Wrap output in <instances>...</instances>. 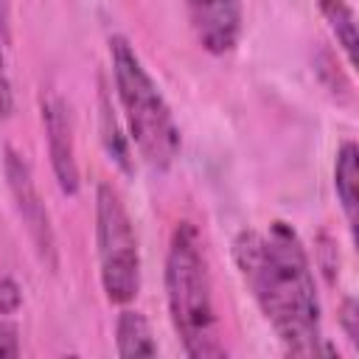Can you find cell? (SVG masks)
Wrapping results in <instances>:
<instances>
[{
	"label": "cell",
	"instance_id": "1",
	"mask_svg": "<svg viewBox=\"0 0 359 359\" xmlns=\"http://www.w3.org/2000/svg\"><path fill=\"white\" fill-rule=\"evenodd\" d=\"M233 258L261 314L289 353H334V348L323 345L320 297L306 247L286 222L238 233Z\"/></svg>",
	"mask_w": 359,
	"mask_h": 359
},
{
	"label": "cell",
	"instance_id": "2",
	"mask_svg": "<svg viewBox=\"0 0 359 359\" xmlns=\"http://www.w3.org/2000/svg\"><path fill=\"white\" fill-rule=\"evenodd\" d=\"M165 303L177 339L191 359H219L227 348L219 339L213 286L202 236L191 222H177L165 255Z\"/></svg>",
	"mask_w": 359,
	"mask_h": 359
},
{
	"label": "cell",
	"instance_id": "3",
	"mask_svg": "<svg viewBox=\"0 0 359 359\" xmlns=\"http://www.w3.org/2000/svg\"><path fill=\"white\" fill-rule=\"evenodd\" d=\"M109 62L132 143L137 146L149 168H171L180 154V129L157 81L149 76L129 39L121 34L109 36Z\"/></svg>",
	"mask_w": 359,
	"mask_h": 359
},
{
	"label": "cell",
	"instance_id": "4",
	"mask_svg": "<svg viewBox=\"0 0 359 359\" xmlns=\"http://www.w3.org/2000/svg\"><path fill=\"white\" fill-rule=\"evenodd\" d=\"M95 244L107 300L115 306L132 303L140 289V250L129 210L109 182L95 191Z\"/></svg>",
	"mask_w": 359,
	"mask_h": 359
},
{
	"label": "cell",
	"instance_id": "5",
	"mask_svg": "<svg viewBox=\"0 0 359 359\" xmlns=\"http://www.w3.org/2000/svg\"><path fill=\"white\" fill-rule=\"evenodd\" d=\"M3 171H6V182H8V191H11V199H14V208L28 230V238L36 250V255L50 266L56 269V238H53V227H50V216H48V208L36 191V182H34V174H31V165L25 163V157L6 146L3 149Z\"/></svg>",
	"mask_w": 359,
	"mask_h": 359
},
{
	"label": "cell",
	"instance_id": "6",
	"mask_svg": "<svg viewBox=\"0 0 359 359\" xmlns=\"http://www.w3.org/2000/svg\"><path fill=\"white\" fill-rule=\"evenodd\" d=\"M42 123H45V140H48V154H50V168L53 177L62 188V194L76 196L81 177H79V163H76V143H73V121L70 109L62 95L56 93H42Z\"/></svg>",
	"mask_w": 359,
	"mask_h": 359
},
{
	"label": "cell",
	"instance_id": "7",
	"mask_svg": "<svg viewBox=\"0 0 359 359\" xmlns=\"http://www.w3.org/2000/svg\"><path fill=\"white\" fill-rule=\"evenodd\" d=\"M199 45L213 53H230L241 36V0H185Z\"/></svg>",
	"mask_w": 359,
	"mask_h": 359
},
{
	"label": "cell",
	"instance_id": "8",
	"mask_svg": "<svg viewBox=\"0 0 359 359\" xmlns=\"http://www.w3.org/2000/svg\"><path fill=\"white\" fill-rule=\"evenodd\" d=\"M334 188H337V199L342 205V213L348 219V227L356 230V205H359V149L353 140H345L337 151V163H334Z\"/></svg>",
	"mask_w": 359,
	"mask_h": 359
},
{
	"label": "cell",
	"instance_id": "9",
	"mask_svg": "<svg viewBox=\"0 0 359 359\" xmlns=\"http://www.w3.org/2000/svg\"><path fill=\"white\" fill-rule=\"evenodd\" d=\"M115 351L118 356H157V342L151 337L149 320L135 311L123 309L115 323Z\"/></svg>",
	"mask_w": 359,
	"mask_h": 359
},
{
	"label": "cell",
	"instance_id": "10",
	"mask_svg": "<svg viewBox=\"0 0 359 359\" xmlns=\"http://www.w3.org/2000/svg\"><path fill=\"white\" fill-rule=\"evenodd\" d=\"M320 8L325 14L339 48L345 50L348 65H353L356 62V17H353V8L345 0H320Z\"/></svg>",
	"mask_w": 359,
	"mask_h": 359
},
{
	"label": "cell",
	"instance_id": "11",
	"mask_svg": "<svg viewBox=\"0 0 359 359\" xmlns=\"http://www.w3.org/2000/svg\"><path fill=\"white\" fill-rule=\"evenodd\" d=\"M101 132H104V146L109 151V157L123 168V171H132V160H129V146L126 140L121 137V129H118V121L107 104V98L101 95Z\"/></svg>",
	"mask_w": 359,
	"mask_h": 359
},
{
	"label": "cell",
	"instance_id": "12",
	"mask_svg": "<svg viewBox=\"0 0 359 359\" xmlns=\"http://www.w3.org/2000/svg\"><path fill=\"white\" fill-rule=\"evenodd\" d=\"M22 303V292L17 286V280L11 278H0V314H14Z\"/></svg>",
	"mask_w": 359,
	"mask_h": 359
},
{
	"label": "cell",
	"instance_id": "13",
	"mask_svg": "<svg viewBox=\"0 0 359 359\" xmlns=\"http://www.w3.org/2000/svg\"><path fill=\"white\" fill-rule=\"evenodd\" d=\"M339 323H342V328H345V337H348L353 345H359V325H356V323H359V309H356V300H353V297H345Z\"/></svg>",
	"mask_w": 359,
	"mask_h": 359
},
{
	"label": "cell",
	"instance_id": "14",
	"mask_svg": "<svg viewBox=\"0 0 359 359\" xmlns=\"http://www.w3.org/2000/svg\"><path fill=\"white\" fill-rule=\"evenodd\" d=\"M0 356H20V331L8 320H0Z\"/></svg>",
	"mask_w": 359,
	"mask_h": 359
},
{
	"label": "cell",
	"instance_id": "15",
	"mask_svg": "<svg viewBox=\"0 0 359 359\" xmlns=\"http://www.w3.org/2000/svg\"><path fill=\"white\" fill-rule=\"evenodd\" d=\"M14 109V93H11V79L6 70V59L0 50V118H8Z\"/></svg>",
	"mask_w": 359,
	"mask_h": 359
},
{
	"label": "cell",
	"instance_id": "16",
	"mask_svg": "<svg viewBox=\"0 0 359 359\" xmlns=\"http://www.w3.org/2000/svg\"><path fill=\"white\" fill-rule=\"evenodd\" d=\"M0 36L3 42L11 36V0H0Z\"/></svg>",
	"mask_w": 359,
	"mask_h": 359
}]
</instances>
